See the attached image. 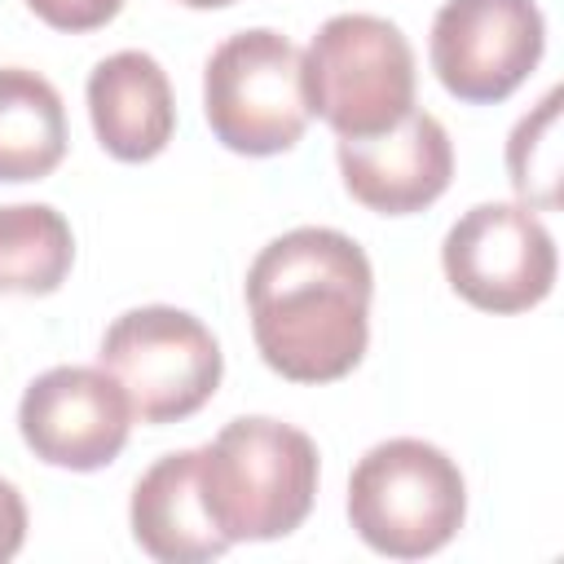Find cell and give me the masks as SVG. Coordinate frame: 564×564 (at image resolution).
<instances>
[{"instance_id":"1","label":"cell","mask_w":564,"mask_h":564,"mask_svg":"<svg viewBox=\"0 0 564 564\" xmlns=\"http://www.w3.org/2000/svg\"><path fill=\"white\" fill-rule=\"evenodd\" d=\"M375 273L366 251L326 225H300L247 269L251 335L269 370L295 383L344 379L370 344Z\"/></svg>"},{"instance_id":"2","label":"cell","mask_w":564,"mask_h":564,"mask_svg":"<svg viewBox=\"0 0 564 564\" xmlns=\"http://www.w3.org/2000/svg\"><path fill=\"white\" fill-rule=\"evenodd\" d=\"M203 449V489L229 542H269L304 524L317 498V445L308 432L247 414Z\"/></svg>"},{"instance_id":"3","label":"cell","mask_w":564,"mask_h":564,"mask_svg":"<svg viewBox=\"0 0 564 564\" xmlns=\"http://www.w3.org/2000/svg\"><path fill=\"white\" fill-rule=\"evenodd\" d=\"M463 516L467 485L458 463L419 436L379 441L348 476V520L379 555H436L463 529Z\"/></svg>"},{"instance_id":"4","label":"cell","mask_w":564,"mask_h":564,"mask_svg":"<svg viewBox=\"0 0 564 564\" xmlns=\"http://www.w3.org/2000/svg\"><path fill=\"white\" fill-rule=\"evenodd\" d=\"M304 97L339 137H375L414 110V48L388 18L335 13L304 53Z\"/></svg>"},{"instance_id":"5","label":"cell","mask_w":564,"mask_h":564,"mask_svg":"<svg viewBox=\"0 0 564 564\" xmlns=\"http://www.w3.org/2000/svg\"><path fill=\"white\" fill-rule=\"evenodd\" d=\"M203 115L216 141L234 154H282L308 128L304 53L269 31L251 26L216 44L203 70Z\"/></svg>"},{"instance_id":"6","label":"cell","mask_w":564,"mask_h":564,"mask_svg":"<svg viewBox=\"0 0 564 564\" xmlns=\"http://www.w3.org/2000/svg\"><path fill=\"white\" fill-rule=\"evenodd\" d=\"M97 366L123 388L132 419L181 423L220 388V344L185 308L141 304L119 313L97 348Z\"/></svg>"},{"instance_id":"7","label":"cell","mask_w":564,"mask_h":564,"mask_svg":"<svg viewBox=\"0 0 564 564\" xmlns=\"http://www.w3.org/2000/svg\"><path fill=\"white\" fill-rule=\"evenodd\" d=\"M449 286L485 313H524L555 286L551 229L524 203H476L441 247Z\"/></svg>"},{"instance_id":"8","label":"cell","mask_w":564,"mask_h":564,"mask_svg":"<svg viewBox=\"0 0 564 564\" xmlns=\"http://www.w3.org/2000/svg\"><path fill=\"white\" fill-rule=\"evenodd\" d=\"M546 48L533 0H445L432 18V70L458 101L511 97Z\"/></svg>"},{"instance_id":"9","label":"cell","mask_w":564,"mask_h":564,"mask_svg":"<svg viewBox=\"0 0 564 564\" xmlns=\"http://www.w3.org/2000/svg\"><path fill=\"white\" fill-rule=\"evenodd\" d=\"M18 432L40 463L97 471L128 445L132 405L101 366H53L22 392Z\"/></svg>"},{"instance_id":"10","label":"cell","mask_w":564,"mask_h":564,"mask_svg":"<svg viewBox=\"0 0 564 564\" xmlns=\"http://www.w3.org/2000/svg\"><path fill=\"white\" fill-rule=\"evenodd\" d=\"M339 172L361 207L410 216L449 189L454 145L436 115L410 110L375 137H339Z\"/></svg>"},{"instance_id":"11","label":"cell","mask_w":564,"mask_h":564,"mask_svg":"<svg viewBox=\"0 0 564 564\" xmlns=\"http://www.w3.org/2000/svg\"><path fill=\"white\" fill-rule=\"evenodd\" d=\"M128 516L137 546L163 564H203L234 546L203 489V449L163 454L137 480Z\"/></svg>"},{"instance_id":"12","label":"cell","mask_w":564,"mask_h":564,"mask_svg":"<svg viewBox=\"0 0 564 564\" xmlns=\"http://www.w3.org/2000/svg\"><path fill=\"white\" fill-rule=\"evenodd\" d=\"M88 115L97 141L115 159L145 163L163 154L176 128L167 70L141 48H119L101 57L88 75Z\"/></svg>"},{"instance_id":"13","label":"cell","mask_w":564,"mask_h":564,"mask_svg":"<svg viewBox=\"0 0 564 564\" xmlns=\"http://www.w3.org/2000/svg\"><path fill=\"white\" fill-rule=\"evenodd\" d=\"M62 154L66 106L57 88L26 66H0V181H40Z\"/></svg>"},{"instance_id":"14","label":"cell","mask_w":564,"mask_h":564,"mask_svg":"<svg viewBox=\"0 0 564 564\" xmlns=\"http://www.w3.org/2000/svg\"><path fill=\"white\" fill-rule=\"evenodd\" d=\"M75 260L70 225L48 203L0 207V295H48Z\"/></svg>"},{"instance_id":"15","label":"cell","mask_w":564,"mask_h":564,"mask_svg":"<svg viewBox=\"0 0 564 564\" xmlns=\"http://www.w3.org/2000/svg\"><path fill=\"white\" fill-rule=\"evenodd\" d=\"M555 123H560V93L551 88L516 123V132L507 141V172H511V185H516L524 207L551 212L560 203V141H555Z\"/></svg>"},{"instance_id":"16","label":"cell","mask_w":564,"mask_h":564,"mask_svg":"<svg viewBox=\"0 0 564 564\" xmlns=\"http://www.w3.org/2000/svg\"><path fill=\"white\" fill-rule=\"evenodd\" d=\"M26 4L40 22L57 31H97L123 9V0H26Z\"/></svg>"},{"instance_id":"17","label":"cell","mask_w":564,"mask_h":564,"mask_svg":"<svg viewBox=\"0 0 564 564\" xmlns=\"http://www.w3.org/2000/svg\"><path fill=\"white\" fill-rule=\"evenodd\" d=\"M26 542V502L22 494L0 476V564L13 560Z\"/></svg>"},{"instance_id":"18","label":"cell","mask_w":564,"mask_h":564,"mask_svg":"<svg viewBox=\"0 0 564 564\" xmlns=\"http://www.w3.org/2000/svg\"><path fill=\"white\" fill-rule=\"evenodd\" d=\"M181 4H189V9H225L234 0H181Z\"/></svg>"}]
</instances>
